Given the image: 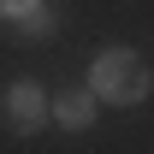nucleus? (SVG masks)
Returning <instances> with one entry per match:
<instances>
[{"label": "nucleus", "instance_id": "nucleus-3", "mask_svg": "<svg viewBox=\"0 0 154 154\" xmlns=\"http://www.w3.org/2000/svg\"><path fill=\"white\" fill-rule=\"evenodd\" d=\"M54 119L65 131H89V125H95V89H65V95H54Z\"/></svg>", "mask_w": 154, "mask_h": 154}, {"label": "nucleus", "instance_id": "nucleus-2", "mask_svg": "<svg viewBox=\"0 0 154 154\" xmlns=\"http://www.w3.org/2000/svg\"><path fill=\"white\" fill-rule=\"evenodd\" d=\"M6 119H12V131H24V136H36L42 125H48V95H42L30 77L6 89Z\"/></svg>", "mask_w": 154, "mask_h": 154}, {"label": "nucleus", "instance_id": "nucleus-5", "mask_svg": "<svg viewBox=\"0 0 154 154\" xmlns=\"http://www.w3.org/2000/svg\"><path fill=\"white\" fill-rule=\"evenodd\" d=\"M36 6H42V0H0V18H12V24H18L24 12H36Z\"/></svg>", "mask_w": 154, "mask_h": 154}, {"label": "nucleus", "instance_id": "nucleus-4", "mask_svg": "<svg viewBox=\"0 0 154 154\" xmlns=\"http://www.w3.org/2000/svg\"><path fill=\"white\" fill-rule=\"evenodd\" d=\"M24 36H54V12H48V6H36V12H24Z\"/></svg>", "mask_w": 154, "mask_h": 154}, {"label": "nucleus", "instance_id": "nucleus-1", "mask_svg": "<svg viewBox=\"0 0 154 154\" xmlns=\"http://www.w3.org/2000/svg\"><path fill=\"white\" fill-rule=\"evenodd\" d=\"M89 89L101 101H119V107H136V101H148V65L131 54V48H107L95 59V71H89Z\"/></svg>", "mask_w": 154, "mask_h": 154}]
</instances>
